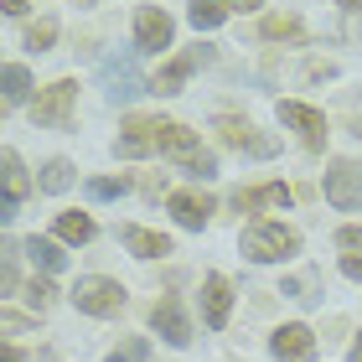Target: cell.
Returning <instances> with one entry per match:
<instances>
[{
    "instance_id": "obj_10",
    "label": "cell",
    "mask_w": 362,
    "mask_h": 362,
    "mask_svg": "<svg viewBox=\"0 0 362 362\" xmlns=\"http://www.w3.org/2000/svg\"><path fill=\"white\" fill-rule=\"evenodd\" d=\"M151 326L171 341V347H187L192 341V321H187V310H181L176 295H160V300L151 305Z\"/></svg>"
},
{
    "instance_id": "obj_7",
    "label": "cell",
    "mask_w": 362,
    "mask_h": 362,
    "mask_svg": "<svg viewBox=\"0 0 362 362\" xmlns=\"http://www.w3.org/2000/svg\"><path fill=\"white\" fill-rule=\"evenodd\" d=\"M202 62H212V47H187V52H176L166 68L151 78V93H160V98H166V93H181V83H187Z\"/></svg>"
},
{
    "instance_id": "obj_22",
    "label": "cell",
    "mask_w": 362,
    "mask_h": 362,
    "mask_svg": "<svg viewBox=\"0 0 362 362\" xmlns=\"http://www.w3.org/2000/svg\"><path fill=\"white\" fill-rule=\"evenodd\" d=\"M57 238L62 243H88L93 238V218L88 212H62L57 218Z\"/></svg>"
},
{
    "instance_id": "obj_8",
    "label": "cell",
    "mask_w": 362,
    "mask_h": 362,
    "mask_svg": "<svg viewBox=\"0 0 362 362\" xmlns=\"http://www.w3.org/2000/svg\"><path fill=\"white\" fill-rule=\"evenodd\" d=\"M326 202L341 207V212L362 207V166L357 160H337V166L326 171Z\"/></svg>"
},
{
    "instance_id": "obj_1",
    "label": "cell",
    "mask_w": 362,
    "mask_h": 362,
    "mask_svg": "<svg viewBox=\"0 0 362 362\" xmlns=\"http://www.w3.org/2000/svg\"><path fill=\"white\" fill-rule=\"evenodd\" d=\"M160 156H171L176 166L192 171V176H218V160H212V151L192 135L187 124H176V119H160Z\"/></svg>"
},
{
    "instance_id": "obj_5",
    "label": "cell",
    "mask_w": 362,
    "mask_h": 362,
    "mask_svg": "<svg viewBox=\"0 0 362 362\" xmlns=\"http://www.w3.org/2000/svg\"><path fill=\"white\" fill-rule=\"evenodd\" d=\"M73 98H78V83H73V78H57V83H47L37 98H31V124H68Z\"/></svg>"
},
{
    "instance_id": "obj_20",
    "label": "cell",
    "mask_w": 362,
    "mask_h": 362,
    "mask_svg": "<svg viewBox=\"0 0 362 362\" xmlns=\"http://www.w3.org/2000/svg\"><path fill=\"white\" fill-rule=\"evenodd\" d=\"M21 254L31 259V264H42L47 274H57L62 264H68V254H62V249H57V243H52V238H37V233H31V238L21 243Z\"/></svg>"
},
{
    "instance_id": "obj_24",
    "label": "cell",
    "mask_w": 362,
    "mask_h": 362,
    "mask_svg": "<svg viewBox=\"0 0 362 362\" xmlns=\"http://www.w3.org/2000/svg\"><path fill=\"white\" fill-rule=\"evenodd\" d=\"M73 187V160H62V156H52L42 166V192H68Z\"/></svg>"
},
{
    "instance_id": "obj_17",
    "label": "cell",
    "mask_w": 362,
    "mask_h": 362,
    "mask_svg": "<svg viewBox=\"0 0 362 362\" xmlns=\"http://www.w3.org/2000/svg\"><path fill=\"white\" fill-rule=\"evenodd\" d=\"M119 243L135 259H160V254H171V238L166 233H151V228H140V223H124L119 228Z\"/></svg>"
},
{
    "instance_id": "obj_16",
    "label": "cell",
    "mask_w": 362,
    "mask_h": 362,
    "mask_svg": "<svg viewBox=\"0 0 362 362\" xmlns=\"http://www.w3.org/2000/svg\"><path fill=\"white\" fill-rule=\"evenodd\" d=\"M295 192L285 187V181H269V187H238L233 192V207L238 212H259V207H290Z\"/></svg>"
},
{
    "instance_id": "obj_31",
    "label": "cell",
    "mask_w": 362,
    "mask_h": 362,
    "mask_svg": "<svg viewBox=\"0 0 362 362\" xmlns=\"http://www.w3.org/2000/svg\"><path fill=\"white\" fill-rule=\"evenodd\" d=\"M0 285L16 290V259H11V254H6V269H0Z\"/></svg>"
},
{
    "instance_id": "obj_27",
    "label": "cell",
    "mask_w": 362,
    "mask_h": 362,
    "mask_svg": "<svg viewBox=\"0 0 362 362\" xmlns=\"http://www.w3.org/2000/svg\"><path fill=\"white\" fill-rule=\"evenodd\" d=\"M145 357H151V341L145 337H124L119 347L109 352V362H145Z\"/></svg>"
},
{
    "instance_id": "obj_9",
    "label": "cell",
    "mask_w": 362,
    "mask_h": 362,
    "mask_svg": "<svg viewBox=\"0 0 362 362\" xmlns=\"http://www.w3.org/2000/svg\"><path fill=\"white\" fill-rule=\"evenodd\" d=\"M171 37H176V26L166 11H156V6L135 11V52H166Z\"/></svg>"
},
{
    "instance_id": "obj_37",
    "label": "cell",
    "mask_w": 362,
    "mask_h": 362,
    "mask_svg": "<svg viewBox=\"0 0 362 362\" xmlns=\"http://www.w3.org/2000/svg\"><path fill=\"white\" fill-rule=\"evenodd\" d=\"M352 135H362V119H357V129H352Z\"/></svg>"
},
{
    "instance_id": "obj_12",
    "label": "cell",
    "mask_w": 362,
    "mask_h": 362,
    "mask_svg": "<svg viewBox=\"0 0 362 362\" xmlns=\"http://www.w3.org/2000/svg\"><path fill=\"white\" fill-rule=\"evenodd\" d=\"M104 93L109 98H135V93H151V83H145V78L135 73V62H119V57H109L104 62Z\"/></svg>"
},
{
    "instance_id": "obj_23",
    "label": "cell",
    "mask_w": 362,
    "mask_h": 362,
    "mask_svg": "<svg viewBox=\"0 0 362 362\" xmlns=\"http://www.w3.org/2000/svg\"><path fill=\"white\" fill-rule=\"evenodd\" d=\"M223 16H228V6H223V0H192V6H187V21H192L197 31L223 26Z\"/></svg>"
},
{
    "instance_id": "obj_2",
    "label": "cell",
    "mask_w": 362,
    "mask_h": 362,
    "mask_svg": "<svg viewBox=\"0 0 362 362\" xmlns=\"http://www.w3.org/2000/svg\"><path fill=\"white\" fill-rule=\"evenodd\" d=\"M243 254L254 264H279V259L300 254V233L285 228V223H249L243 228Z\"/></svg>"
},
{
    "instance_id": "obj_26",
    "label": "cell",
    "mask_w": 362,
    "mask_h": 362,
    "mask_svg": "<svg viewBox=\"0 0 362 362\" xmlns=\"http://www.w3.org/2000/svg\"><path fill=\"white\" fill-rule=\"evenodd\" d=\"M124 192H129V176H93L88 181V197H98V202H114Z\"/></svg>"
},
{
    "instance_id": "obj_33",
    "label": "cell",
    "mask_w": 362,
    "mask_h": 362,
    "mask_svg": "<svg viewBox=\"0 0 362 362\" xmlns=\"http://www.w3.org/2000/svg\"><path fill=\"white\" fill-rule=\"evenodd\" d=\"M6 6V16H26V0H0Z\"/></svg>"
},
{
    "instance_id": "obj_6",
    "label": "cell",
    "mask_w": 362,
    "mask_h": 362,
    "mask_svg": "<svg viewBox=\"0 0 362 362\" xmlns=\"http://www.w3.org/2000/svg\"><path fill=\"white\" fill-rule=\"evenodd\" d=\"M212 129H218L223 145H233V151H249V156H274V151H279L274 135H259V129H254L249 119H238V114H218V119H212Z\"/></svg>"
},
{
    "instance_id": "obj_32",
    "label": "cell",
    "mask_w": 362,
    "mask_h": 362,
    "mask_svg": "<svg viewBox=\"0 0 362 362\" xmlns=\"http://www.w3.org/2000/svg\"><path fill=\"white\" fill-rule=\"evenodd\" d=\"M223 6H228V11H259L264 0H223Z\"/></svg>"
},
{
    "instance_id": "obj_35",
    "label": "cell",
    "mask_w": 362,
    "mask_h": 362,
    "mask_svg": "<svg viewBox=\"0 0 362 362\" xmlns=\"http://www.w3.org/2000/svg\"><path fill=\"white\" fill-rule=\"evenodd\" d=\"M6 362H26V357H21V347H6Z\"/></svg>"
},
{
    "instance_id": "obj_18",
    "label": "cell",
    "mask_w": 362,
    "mask_h": 362,
    "mask_svg": "<svg viewBox=\"0 0 362 362\" xmlns=\"http://www.w3.org/2000/svg\"><path fill=\"white\" fill-rule=\"evenodd\" d=\"M171 212L181 228H207L212 218V197H197V192H171Z\"/></svg>"
},
{
    "instance_id": "obj_30",
    "label": "cell",
    "mask_w": 362,
    "mask_h": 362,
    "mask_svg": "<svg viewBox=\"0 0 362 362\" xmlns=\"http://www.w3.org/2000/svg\"><path fill=\"white\" fill-rule=\"evenodd\" d=\"M0 326H6L11 337H21V332H26V316H16V310H6V316H0Z\"/></svg>"
},
{
    "instance_id": "obj_25",
    "label": "cell",
    "mask_w": 362,
    "mask_h": 362,
    "mask_svg": "<svg viewBox=\"0 0 362 362\" xmlns=\"http://www.w3.org/2000/svg\"><path fill=\"white\" fill-rule=\"evenodd\" d=\"M26 93H31V73L21 68V62H11V68H6V109H16Z\"/></svg>"
},
{
    "instance_id": "obj_11",
    "label": "cell",
    "mask_w": 362,
    "mask_h": 362,
    "mask_svg": "<svg viewBox=\"0 0 362 362\" xmlns=\"http://www.w3.org/2000/svg\"><path fill=\"white\" fill-rule=\"evenodd\" d=\"M269 347H274L279 362H316V337H310V326H300V321L279 326Z\"/></svg>"
},
{
    "instance_id": "obj_36",
    "label": "cell",
    "mask_w": 362,
    "mask_h": 362,
    "mask_svg": "<svg viewBox=\"0 0 362 362\" xmlns=\"http://www.w3.org/2000/svg\"><path fill=\"white\" fill-rule=\"evenodd\" d=\"M341 6H347V11H362V0H341Z\"/></svg>"
},
{
    "instance_id": "obj_28",
    "label": "cell",
    "mask_w": 362,
    "mask_h": 362,
    "mask_svg": "<svg viewBox=\"0 0 362 362\" xmlns=\"http://www.w3.org/2000/svg\"><path fill=\"white\" fill-rule=\"evenodd\" d=\"M52 42H57V21H31L26 26V47L31 52H47Z\"/></svg>"
},
{
    "instance_id": "obj_19",
    "label": "cell",
    "mask_w": 362,
    "mask_h": 362,
    "mask_svg": "<svg viewBox=\"0 0 362 362\" xmlns=\"http://www.w3.org/2000/svg\"><path fill=\"white\" fill-rule=\"evenodd\" d=\"M337 249H341V274L362 279V228H337Z\"/></svg>"
},
{
    "instance_id": "obj_21",
    "label": "cell",
    "mask_w": 362,
    "mask_h": 362,
    "mask_svg": "<svg viewBox=\"0 0 362 362\" xmlns=\"http://www.w3.org/2000/svg\"><path fill=\"white\" fill-rule=\"evenodd\" d=\"M259 37H269V42H305V26H300V16H264V21H259Z\"/></svg>"
},
{
    "instance_id": "obj_14",
    "label": "cell",
    "mask_w": 362,
    "mask_h": 362,
    "mask_svg": "<svg viewBox=\"0 0 362 362\" xmlns=\"http://www.w3.org/2000/svg\"><path fill=\"white\" fill-rule=\"evenodd\" d=\"M228 310H233V285H228L223 274H207V285H202V316L212 332H223L228 326Z\"/></svg>"
},
{
    "instance_id": "obj_15",
    "label": "cell",
    "mask_w": 362,
    "mask_h": 362,
    "mask_svg": "<svg viewBox=\"0 0 362 362\" xmlns=\"http://www.w3.org/2000/svg\"><path fill=\"white\" fill-rule=\"evenodd\" d=\"M0 166H6V202H0V218L11 223L16 207L31 197V176H26V166H21V156H16V151H6V160H0Z\"/></svg>"
},
{
    "instance_id": "obj_29",
    "label": "cell",
    "mask_w": 362,
    "mask_h": 362,
    "mask_svg": "<svg viewBox=\"0 0 362 362\" xmlns=\"http://www.w3.org/2000/svg\"><path fill=\"white\" fill-rule=\"evenodd\" d=\"M26 300H31V310H47L57 300V290H52V279H31L26 285Z\"/></svg>"
},
{
    "instance_id": "obj_34",
    "label": "cell",
    "mask_w": 362,
    "mask_h": 362,
    "mask_svg": "<svg viewBox=\"0 0 362 362\" xmlns=\"http://www.w3.org/2000/svg\"><path fill=\"white\" fill-rule=\"evenodd\" d=\"M347 362H362V332H357V341H352V352H347Z\"/></svg>"
},
{
    "instance_id": "obj_3",
    "label": "cell",
    "mask_w": 362,
    "mask_h": 362,
    "mask_svg": "<svg viewBox=\"0 0 362 362\" xmlns=\"http://www.w3.org/2000/svg\"><path fill=\"white\" fill-rule=\"evenodd\" d=\"M73 305L88 310V316H119L124 310V285L119 279H104V274H88V279H78Z\"/></svg>"
},
{
    "instance_id": "obj_4",
    "label": "cell",
    "mask_w": 362,
    "mask_h": 362,
    "mask_svg": "<svg viewBox=\"0 0 362 362\" xmlns=\"http://www.w3.org/2000/svg\"><path fill=\"white\" fill-rule=\"evenodd\" d=\"M279 124H290L305 151H326V114L321 109L300 104V98H279Z\"/></svg>"
},
{
    "instance_id": "obj_13",
    "label": "cell",
    "mask_w": 362,
    "mask_h": 362,
    "mask_svg": "<svg viewBox=\"0 0 362 362\" xmlns=\"http://www.w3.org/2000/svg\"><path fill=\"white\" fill-rule=\"evenodd\" d=\"M151 151H160V119H129L124 135H119V156L124 160H140Z\"/></svg>"
}]
</instances>
